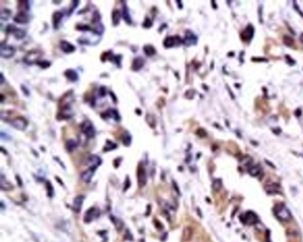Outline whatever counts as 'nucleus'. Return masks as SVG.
<instances>
[{"label":"nucleus","mask_w":303,"mask_h":242,"mask_svg":"<svg viewBox=\"0 0 303 242\" xmlns=\"http://www.w3.org/2000/svg\"><path fill=\"white\" fill-rule=\"evenodd\" d=\"M144 52L147 56H152L156 53V50L152 45H148L144 46Z\"/></svg>","instance_id":"393cba45"},{"label":"nucleus","mask_w":303,"mask_h":242,"mask_svg":"<svg viewBox=\"0 0 303 242\" xmlns=\"http://www.w3.org/2000/svg\"><path fill=\"white\" fill-rule=\"evenodd\" d=\"M122 141H123V143L125 145V146H129L130 143H131V136H130L127 132H125V133L122 136Z\"/></svg>","instance_id":"c85d7f7f"},{"label":"nucleus","mask_w":303,"mask_h":242,"mask_svg":"<svg viewBox=\"0 0 303 242\" xmlns=\"http://www.w3.org/2000/svg\"><path fill=\"white\" fill-rule=\"evenodd\" d=\"M78 147V142L73 140V139H69L66 142L65 144V147L68 152H72L74 149H76V147Z\"/></svg>","instance_id":"aec40b11"},{"label":"nucleus","mask_w":303,"mask_h":242,"mask_svg":"<svg viewBox=\"0 0 303 242\" xmlns=\"http://www.w3.org/2000/svg\"><path fill=\"white\" fill-rule=\"evenodd\" d=\"M114 219H113V222H115V225H116V228H117V230L118 231H120V230H122V227H123V224H122V222H121V220H119V219H117L116 217H113Z\"/></svg>","instance_id":"c756f323"},{"label":"nucleus","mask_w":303,"mask_h":242,"mask_svg":"<svg viewBox=\"0 0 303 242\" xmlns=\"http://www.w3.org/2000/svg\"><path fill=\"white\" fill-rule=\"evenodd\" d=\"M122 16H123L124 20L127 23H131V17H130L129 12H128V8L127 6L124 4L123 8H122Z\"/></svg>","instance_id":"4be33fe9"},{"label":"nucleus","mask_w":303,"mask_h":242,"mask_svg":"<svg viewBox=\"0 0 303 242\" xmlns=\"http://www.w3.org/2000/svg\"><path fill=\"white\" fill-rule=\"evenodd\" d=\"M250 173L253 175V176H256V175H258L260 173V169H259L258 167H253L250 170Z\"/></svg>","instance_id":"2f4dec72"},{"label":"nucleus","mask_w":303,"mask_h":242,"mask_svg":"<svg viewBox=\"0 0 303 242\" xmlns=\"http://www.w3.org/2000/svg\"><path fill=\"white\" fill-rule=\"evenodd\" d=\"M181 39H180L179 36H168L166 37L164 42V47L166 48H170V47H174V46H176V45H179L180 44H181Z\"/></svg>","instance_id":"1a4fd4ad"},{"label":"nucleus","mask_w":303,"mask_h":242,"mask_svg":"<svg viewBox=\"0 0 303 242\" xmlns=\"http://www.w3.org/2000/svg\"><path fill=\"white\" fill-rule=\"evenodd\" d=\"M4 81H5V79H4V75H3V74H1V85H3Z\"/></svg>","instance_id":"473e14b6"},{"label":"nucleus","mask_w":303,"mask_h":242,"mask_svg":"<svg viewBox=\"0 0 303 242\" xmlns=\"http://www.w3.org/2000/svg\"><path fill=\"white\" fill-rule=\"evenodd\" d=\"M62 17H63V13H62V12H56L53 14V26H54V28H58V25H59L60 22L62 21Z\"/></svg>","instance_id":"6ab92c4d"},{"label":"nucleus","mask_w":303,"mask_h":242,"mask_svg":"<svg viewBox=\"0 0 303 242\" xmlns=\"http://www.w3.org/2000/svg\"><path fill=\"white\" fill-rule=\"evenodd\" d=\"M192 234H193V232H192V229H191L190 227H186L185 229L183 230V234H182L183 240H185V241L189 240L191 239Z\"/></svg>","instance_id":"412c9836"},{"label":"nucleus","mask_w":303,"mask_h":242,"mask_svg":"<svg viewBox=\"0 0 303 242\" xmlns=\"http://www.w3.org/2000/svg\"><path fill=\"white\" fill-rule=\"evenodd\" d=\"M13 21L17 23H21V24H25L28 22V14H26L25 12H21L19 13H17L16 15L13 18Z\"/></svg>","instance_id":"f8f14e48"},{"label":"nucleus","mask_w":303,"mask_h":242,"mask_svg":"<svg viewBox=\"0 0 303 242\" xmlns=\"http://www.w3.org/2000/svg\"><path fill=\"white\" fill-rule=\"evenodd\" d=\"M94 171H95L94 169H87L86 171H84V173L81 175V179L84 181V182H85V183H89L91 179H92L93 174H94Z\"/></svg>","instance_id":"2eb2a0df"},{"label":"nucleus","mask_w":303,"mask_h":242,"mask_svg":"<svg viewBox=\"0 0 303 242\" xmlns=\"http://www.w3.org/2000/svg\"><path fill=\"white\" fill-rule=\"evenodd\" d=\"M101 164V159L97 155H90L85 161V165L89 167V169L95 170Z\"/></svg>","instance_id":"7ed1b4c3"},{"label":"nucleus","mask_w":303,"mask_h":242,"mask_svg":"<svg viewBox=\"0 0 303 242\" xmlns=\"http://www.w3.org/2000/svg\"><path fill=\"white\" fill-rule=\"evenodd\" d=\"M242 216H245L244 223L246 225H254L255 223L258 222V218L256 215L253 214L252 212H247L246 214H244Z\"/></svg>","instance_id":"9d476101"},{"label":"nucleus","mask_w":303,"mask_h":242,"mask_svg":"<svg viewBox=\"0 0 303 242\" xmlns=\"http://www.w3.org/2000/svg\"><path fill=\"white\" fill-rule=\"evenodd\" d=\"M106 114H107V117H111V118L115 119L116 121H119V119H120L118 113L117 112L116 110H114V109H109V110H108V111L106 112Z\"/></svg>","instance_id":"b1692460"},{"label":"nucleus","mask_w":303,"mask_h":242,"mask_svg":"<svg viewBox=\"0 0 303 242\" xmlns=\"http://www.w3.org/2000/svg\"><path fill=\"white\" fill-rule=\"evenodd\" d=\"M42 55V53L38 51H32L30 52H28V54L26 55L24 60L26 63L28 64H33V63H36L38 62V60H39V58Z\"/></svg>","instance_id":"423d86ee"},{"label":"nucleus","mask_w":303,"mask_h":242,"mask_svg":"<svg viewBox=\"0 0 303 242\" xmlns=\"http://www.w3.org/2000/svg\"><path fill=\"white\" fill-rule=\"evenodd\" d=\"M113 15H112V21H113V25H118V23H119V21H120V18H121V14H122V12H120L118 11V10H115V11H113V13H112Z\"/></svg>","instance_id":"5701e85b"},{"label":"nucleus","mask_w":303,"mask_h":242,"mask_svg":"<svg viewBox=\"0 0 303 242\" xmlns=\"http://www.w3.org/2000/svg\"><path fill=\"white\" fill-rule=\"evenodd\" d=\"M10 14H11V12L9 10H6V9H3L1 11V13H0V18L2 21H6L8 20L9 17H10Z\"/></svg>","instance_id":"cd10ccee"},{"label":"nucleus","mask_w":303,"mask_h":242,"mask_svg":"<svg viewBox=\"0 0 303 242\" xmlns=\"http://www.w3.org/2000/svg\"><path fill=\"white\" fill-rule=\"evenodd\" d=\"M1 188L2 190H9L12 188V186L7 181H6L3 175H1Z\"/></svg>","instance_id":"a878e982"},{"label":"nucleus","mask_w":303,"mask_h":242,"mask_svg":"<svg viewBox=\"0 0 303 242\" xmlns=\"http://www.w3.org/2000/svg\"><path fill=\"white\" fill-rule=\"evenodd\" d=\"M15 53V49L13 47V46H10V45H1V48H0V55L3 57V58H6V59H8V58H11L14 55Z\"/></svg>","instance_id":"39448f33"},{"label":"nucleus","mask_w":303,"mask_h":242,"mask_svg":"<svg viewBox=\"0 0 303 242\" xmlns=\"http://www.w3.org/2000/svg\"><path fill=\"white\" fill-rule=\"evenodd\" d=\"M274 214L281 221H288L291 218L290 211L283 204H279V205L275 206V208H274Z\"/></svg>","instance_id":"f257e3e1"},{"label":"nucleus","mask_w":303,"mask_h":242,"mask_svg":"<svg viewBox=\"0 0 303 242\" xmlns=\"http://www.w3.org/2000/svg\"><path fill=\"white\" fill-rule=\"evenodd\" d=\"M61 49L64 52H67V53H70V52H73L76 49V47L74 46L73 45H71L70 43H68L67 41H62L61 42Z\"/></svg>","instance_id":"ddd939ff"},{"label":"nucleus","mask_w":303,"mask_h":242,"mask_svg":"<svg viewBox=\"0 0 303 242\" xmlns=\"http://www.w3.org/2000/svg\"><path fill=\"white\" fill-rule=\"evenodd\" d=\"M12 125L16 128L17 130H23L26 129V127L28 126V122L26 119H24L23 117H17V118L13 119L12 121Z\"/></svg>","instance_id":"6e6552de"},{"label":"nucleus","mask_w":303,"mask_h":242,"mask_svg":"<svg viewBox=\"0 0 303 242\" xmlns=\"http://www.w3.org/2000/svg\"><path fill=\"white\" fill-rule=\"evenodd\" d=\"M12 31H13V33L14 34V36H15V37H16L17 39H22V38H23V37L25 36V35H26V32H25L23 29L17 28H15V27H13Z\"/></svg>","instance_id":"f3484780"},{"label":"nucleus","mask_w":303,"mask_h":242,"mask_svg":"<svg viewBox=\"0 0 303 242\" xmlns=\"http://www.w3.org/2000/svg\"><path fill=\"white\" fill-rule=\"evenodd\" d=\"M81 130L84 133V135L86 136L87 138H93L95 135V130L93 123H91L90 121H84L82 123L81 126Z\"/></svg>","instance_id":"f03ea898"},{"label":"nucleus","mask_w":303,"mask_h":242,"mask_svg":"<svg viewBox=\"0 0 303 242\" xmlns=\"http://www.w3.org/2000/svg\"><path fill=\"white\" fill-rule=\"evenodd\" d=\"M65 76L67 77L68 80L72 81V82H75L78 79V75L77 72L75 70H72V69H68L65 72Z\"/></svg>","instance_id":"dca6fc26"},{"label":"nucleus","mask_w":303,"mask_h":242,"mask_svg":"<svg viewBox=\"0 0 303 242\" xmlns=\"http://www.w3.org/2000/svg\"><path fill=\"white\" fill-rule=\"evenodd\" d=\"M143 65H144V60L142 58H140V57H137V58H135L134 60V61H133L132 68L134 71H138V70H140V68L143 67Z\"/></svg>","instance_id":"4468645a"},{"label":"nucleus","mask_w":303,"mask_h":242,"mask_svg":"<svg viewBox=\"0 0 303 242\" xmlns=\"http://www.w3.org/2000/svg\"><path fill=\"white\" fill-rule=\"evenodd\" d=\"M84 197L83 196V195L78 196V197L74 200L73 210L76 212V213L80 212L81 208H82V205H83V202H84Z\"/></svg>","instance_id":"9b49d317"},{"label":"nucleus","mask_w":303,"mask_h":242,"mask_svg":"<svg viewBox=\"0 0 303 242\" xmlns=\"http://www.w3.org/2000/svg\"><path fill=\"white\" fill-rule=\"evenodd\" d=\"M117 147H118V146H117L115 143H113V142H111V141L108 140L106 142V146H105V147H104V151H105V152H106V151H111V150L116 149Z\"/></svg>","instance_id":"bb28decb"},{"label":"nucleus","mask_w":303,"mask_h":242,"mask_svg":"<svg viewBox=\"0 0 303 242\" xmlns=\"http://www.w3.org/2000/svg\"><path fill=\"white\" fill-rule=\"evenodd\" d=\"M197 42V38L194 35L190 33V32H187V35L185 36V39H184V43L186 45H192V44H195Z\"/></svg>","instance_id":"a211bd4d"},{"label":"nucleus","mask_w":303,"mask_h":242,"mask_svg":"<svg viewBox=\"0 0 303 242\" xmlns=\"http://www.w3.org/2000/svg\"><path fill=\"white\" fill-rule=\"evenodd\" d=\"M46 187H47V189H48V195H49L50 197H52V196H53V186H52V185H51V183L47 182V183H46Z\"/></svg>","instance_id":"7c9ffc66"},{"label":"nucleus","mask_w":303,"mask_h":242,"mask_svg":"<svg viewBox=\"0 0 303 242\" xmlns=\"http://www.w3.org/2000/svg\"><path fill=\"white\" fill-rule=\"evenodd\" d=\"M137 177H138V184L140 187H143L146 185L147 182V174L144 167L140 164L138 167V170H137Z\"/></svg>","instance_id":"20e7f679"},{"label":"nucleus","mask_w":303,"mask_h":242,"mask_svg":"<svg viewBox=\"0 0 303 242\" xmlns=\"http://www.w3.org/2000/svg\"><path fill=\"white\" fill-rule=\"evenodd\" d=\"M99 215H100V210L98 208H91L86 211V213L84 215V222L89 223L94 218H97Z\"/></svg>","instance_id":"0eeeda50"}]
</instances>
